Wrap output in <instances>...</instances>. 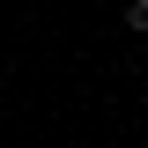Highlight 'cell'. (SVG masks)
I'll list each match as a JSON object with an SVG mask.
<instances>
[{"label": "cell", "mask_w": 148, "mask_h": 148, "mask_svg": "<svg viewBox=\"0 0 148 148\" xmlns=\"http://www.w3.org/2000/svg\"><path fill=\"white\" fill-rule=\"evenodd\" d=\"M126 22H133V30L148 37V0H133V8H126Z\"/></svg>", "instance_id": "obj_1"}]
</instances>
